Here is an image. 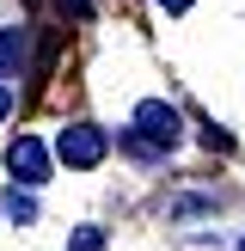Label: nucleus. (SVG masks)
<instances>
[{"label": "nucleus", "instance_id": "nucleus-2", "mask_svg": "<svg viewBox=\"0 0 245 251\" xmlns=\"http://www.w3.org/2000/svg\"><path fill=\"white\" fill-rule=\"evenodd\" d=\"M55 153H61V166H74V172H92L98 159L110 153V135L98 129V123H68V129L55 135Z\"/></svg>", "mask_w": 245, "mask_h": 251}, {"label": "nucleus", "instance_id": "nucleus-3", "mask_svg": "<svg viewBox=\"0 0 245 251\" xmlns=\"http://www.w3.org/2000/svg\"><path fill=\"white\" fill-rule=\"evenodd\" d=\"M6 166H12V178H19L24 190L49 184V153H43V141H37V135H12V147H6Z\"/></svg>", "mask_w": 245, "mask_h": 251}, {"label": "nucleus", "instance_id": "nucleus-8", "mask_svg": "<svg viewBox=\"0 0 245 251\" xmlns=\"http://www.w3.org/2000/svg\"><path fill=\"white\" fill-rule=\"evenodd\" d=\"M159 6H166V12H190V0H159Z\"/></svg>", "mask_w": 245, "mask_h": 251}, {"label": "nucleus", "instance_id": "nucleus-7", "mask_svg": "<svg viewBox=\"0 0 245 251\" xmlns=\"http://www.w3.org/2000/svg\"><path fill=\"white\" fill-rule=\"evenodd\" d=\"M61 6H68V12H74V19H86V0H61Z\"/></svg>", "mask_w": 245, "mask_h": 251}, {"label": "nucleus", "instance_id": "nucleus-4", "mask_svg": "<svg viewBox=\"0 0 245 251\" xmlns=\"http://www.w3.org/2000/svg\"><path fill=\"white\" fill-rule=\"evenodd\" d=\"M24 68V31H0V74Z\"/></svg>", "mask_w": 245, "mask_h": 251}, {"label": "nucleus", "instance_id": "nucleus-6", "mask_svg": "<svg viewBox=\"0 0 245 251\" xmlns=\"http://www.w3.org/2000/svg\"><path fill=\"white\" fill-rule=\"evenodd\" d=\"M98 245H104V233H98V227H80V233H74V245H68V251H98Z\"/></svg>", "mask_w": 245, "mask_h": 251}, {"label": "nucleus", "instance_id": "nucleus-5", "mask_svg": "<svg viewBox=\"0 0 245 251\" xmlns=\"http://www.w3.org/2000/svg\"><path fill=\"white\" fill-rule=\"evenodd\" d=\"M6 221H12V227H31V221H37V196L31 190H6Z\"/></svg>", "mask_w": 245, "mask_h": 251}, {"label": "nucleus", "instance_id": "nucleus-9", "mask_svg": "<svg viewBox=\"0 0 245 251\" xmlns=\"http://www.w3.org/2000/svg\"><path fill=\"white\" fill-rule=\"evenodd\" d=\"M6 110H12V86H0V117H6Z\"/></svg>", "mask_w": 245, "mask_h": 251}, {"label": "nucleus", "instance_id": "nucleus-10", "mask_svg": "<svg viewBox=\"0 0 245 251\" xmlns=\"http://www.w3.org/2000/svg\"><path fill=\"white\" fill-rule=\"evenodd\" d=\"M239 251H245V245H239Z\"/></svg>", "mask_w": 245, "mask_h": 251}, {"label": "nucleus", "instance_id": "nucleus-1", "mask_svg": "<svg viewBox=\"0 0 245 251\" xmlns=\"http://www.w3.org/2000/svg\"><path fill=\"white\" fill-rule=\"evenodd\" d=\"M178 110L166 104V98H147V104H135V135H129V147L135 153H172L178 147Z\"/></svg>", "mask_w": 245, "mask_h": 251}]
</instances>
